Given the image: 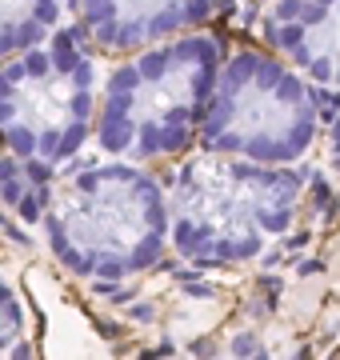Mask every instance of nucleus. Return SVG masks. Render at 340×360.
<instances>
[{"instance_id": "39448f33", "label": "nucleus", "mask_w": 340, "mask_h": 360, "mask_svg": "<svg viewBox=\"0 0 340 360\" xmlns=\"http://www.w3.org/2000/svg\"><path fill=\"white\" fill-rule=\"evenodd\" d=\"M320 132V96L273 52H233L216 72L197 141L209 153L256 165H296Z\"/></svg>"}, {"instance_id": "7ed1b4c3", "label": "nucleus", "mask_w": 340, "mask_h": 360, "mask_svg": "<svg viewBox=\"0 0 340 360\" xmlns=\"http://www.w3.org/2000/svg\"><path fill=\"white\" fill-rule=\"evenodd\" d=\"M221 65V40L197 28L136 49L100 84L92 120L96 148L132 165L181 156L197 141Z\"/></svg>"}, {"instance_id": "f03ea898", "label": "nucleus", "mask_w": 340, "mask_h": 360, "mask_svg": "<svg viewBox=\"0 0 340 360\" xmlns=\"http://www.w3.org/2000/svg\"><path fill=\"white\" fill-rule=\"evenodd\" d=\"M164 196L176 257L197 269H240L292 229L304 172L200 148L176 168Z\"/></svg>"}, {"instance_id": "20e7f679", "label": "nucleus", "mask_w": 340, "mask_h": 360, "mask_svg": "<svg viewBox=\"0 0 340 360\" xmlns=\"http://www.w3.org/2000/svg\"><path fill=\"white\" fill-rule=\"evenodd\" d=\"M100 101V68L77 28L53 37L0 65V148L44 172H60L92 141Z\"/></svg>"}, {"instance_id": "6e6552de", "label": "nucleus", "mask_w": 340, "mask_h": 360, "mask_svg": "<svg viewBox=\"0 0 340 360\" xmlns=\"http://www.w3.org/2000/svg\"><path fill=\"white\" fill-rule=\"evenodd\" d=\"M77 0H0V65L68 25Z\"/></svg>"}, {"instance_id": "1a4fd4ad", "label": "nucleus", "mask_w": 340, "mask_h": 360, "mask_svg": "<svg viewBox=\"0 0 340 360\" xmlns=\"http://www.w3.org/2000/svg\"><path fill=\"white\" fill-rule=\"evenodd\" d=\"M25 304L13 292V284L0 276V352H20L25 348Z\"/></svg>"}, {"instance_id": "423d86ee", "label": "nucleus", "mask_w": 340, "mask_h": 360, "mask_svg": "<svg viewBox=\"0 0 340 360\" xmlns=\"http://www.w3.org/2000/svg\"><path fill=\"white\" fill-rule=\"evenodd\" d=\"M261 32L316 89H340V0H273Z\"/></svg>"}, {"instance_id": "0eeeda50", "label": "nucleus", "mask_w": 340, "mask_h": 360, "mask_svg": "<svg viewBox=\"0 0 340 360\" xmlns=\"http://www.w3.org/2000/svg\"><path fill=\"white\" fill-rule=\"evenodd\" d=\"M216 4L221 0H77L84 37L108 52H136L144 44L192 32Z\"/></svg>"}, {"instance_id": "f257e3e1", "label": "nucleus", "mask_w": 340, "mask_h": 360, "mask_svg": "<svg viewBox=\"0 0 340 360\" xmlns=\"http://www.w3.org/2000/svg\"><path fill=\"white\" fill-rule=\"evenodd\" d=\"M48 252L77 281L117 284L169 252V196L132 160H68L40 205Z\"/></svg>"}, {"instance_id": "9d476101", "label": "nucleus", "mask_w": 340, "mask_h": 360, "mask_svg": "<svg viewBox=\"0 0 340 360\" xmlns=\"http://www.w3.org/2000/svg\"><path fill=\"white\" fill-rule=\"evenodd\" d=\"M325 160L340 172V112L332 116V129H328V136H325Z\"/></svg>"}]
</instances>
